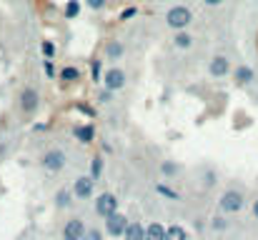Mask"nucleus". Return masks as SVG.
<instances>
[{"instance_id": "6e6552de", "label": "nucleus", "mask_w": 258, "mask_h": 240, "mask_svg": "<svg viewBox=\"0 0 258 240\" xmlns=\"http://www.w3.org/2000/svg\"><path fill=\"white\" fill-rule=\"evenodd\" d=\"M128 218L123 215V213H115V215H110L108 220H105V230H108V235H113V238H120V235H125V230H128Z\"/></svg>"}, {"instance_id": "2eb2a0df", "label": "nucleus", "mask_w": 258, "mask_h": 240, "mask_svg": "<svg viewBox=\"0 0 258 240\" xmlns=\"http://www.w3.org/2000/svg\"><path fill=\"white\" fill-rule=\"evenodd\" d=\"M73 133H76V138H78L81 143H93V140H95V130H93V125H78Z\"/></svg>"}, {"instance_id": "39448f33", "label": "nucleus", "mask_w": 258, "mask_h": 240, "mask_svg": "<svg viewBox=\"0 0 258 240\" xmlns=\"http://www.w3.org/2000/svg\"><path fill=\"white\" fill-rule=\"evenodd\" d=\"M38 108H40V95H38V90H35V88H23V93H20V110H23L25 115H35Z\"/></svg>"}, {"instance_id": "423d86ee", "label": "nucleus", "mask_w": 258, "mask_h": 240, "mask_svg": "<svg viewBox=\"0 0 258 240\" xmlns=\"http://www.w3.org/2000/svg\"><path fill=\"white\" fill-rule=\"evenodd\" d=\"M103 83H105V90H110V93L123 90V88H125V70H120V68H108L105 75H103Z\"/></svg>"}, {"instance_id": "1a4fd4ad", "label": "nucleus", "mask_w": 258, "mask_h": 240, "mask_svg": "<svg viewBox=\"0 0 258 240\" xmlns=\"http://www.w3.org/2000/svg\"><path fill=\"white\" fill-rule=\"evenodd\" d=\"M93 188H95V180H93L90 175H81V178H76V183H73V195H76L78 200H88V198L93 195Z\"/></svg>"}, {"instance_id": "c85d7f7f", "label": "nucleus", "mask_w": 258, "mask_h": 240, "mask_svg": "<svg viewBox=\"0 0 258 240\" xmlns=\"http://www.w3.org/2000/svg\"><path fill=\"white\" fill-rule=\"evenodd\" d=\"M43 70H45V73H48V75L53 78V75H55V68H53V60H48V58H45V60H43Z\"/></svg>"}, {"instance_id": "0eeeda50", "label": "nucleus", "mask_w": 258, "mask_h": 240, "mask_svg": "<svg viewBox=\"0 0 258 240\" xmlns=\"http://www.w3.org/2000/svg\"><path fill=\"white\" fill-rule=\"evenodd\" d=\"M86 223L81 218H71L63 225V240H86Z\"/></svg>"}, {"instance_id": "f03ea898", "label": "nucleus", "mask_w": 258, "mask_h": 240, "mask_svg": "<svg viewBox=\"0 0 258 240\" xmlns=\"http://www.w3.org/2000/svg\"><path fill=\"white\" fill-rule=\"evenodd\" d=\"M218 205H221V210H223L226 215L238 213V210H243V205H246V195H243L241 190H226V193L221 195Z\"/></svg>"}, {"instance_id": "4468645a", "label": "nucleus", "mask_w": 258, "mask_h": 240, "mask_svg": "<svg viewBox=\"0 0 258 240\" xmlns=\"http://www.w3.org/2000/svg\"><path fill=\"white\" fill-rule=\"evenodd\" d=\"M125 240H146V228L141 225V223H131L128 225V230H125V235H123Z\"/></svg>"}, {"instance_id": "f257e3e1", "label": "nucleus", "mask_w": 258, "mask_h": 240, "mask_svg": "<svg viewBox=\"0 0 258 240\" xmlns=\"http://www.w3.org/2000/svg\"><path fill=\"white\" fill-rule=\"evenodd\" d=\"M190 20H193V13L185 5H173L171 10L166 13V25L171 30H175V33H183L190 25Z\"/></svg>"}, {"instance_id": "7c9ffc66", "label": "nucleus", "mask_w": 258, "mask_h": 240, "mask_svg": "<svg viewBox=\"0 0 258 240\" xmlns=\"http://www.w3.org/2000/svg\"><path fill=\"white\" fill-rule=\"evenodd\" d=\"M93 78L103 80V78H100V60H93Z\"/></svg>"}, {"instance_id": "6ab92c4d", "label": "nucleus", "mask_w": 258, "mask_h": 240, "mask_svg": "<svg viewBox=\"0 0 258 240\" xmlns=\"http://www.w3.org/2000/svg\"><path fill=\"white\" fill-rule=\"evenodd\" d=\"M78 78H81V70L73 68V65H66L60 70V80H66V83H73V80H78Z\"/></svg>"}, {"instance_id": "72a5a7b5", "label": "nucleus", "mask_w": 258, "mask_h": 240, "mask_svg": "<svg viewBox=\"0 0 258 240\" xmlns=\"http://www.w3.org/2000/svg\"><path fill=\"white\" fill-rule=\"evenodd\" d=\"M253 218H256V220H258V200H256V203H253Z\"/></svg>"}, {"instance_id": "4be33fe9", "label": "nucleus", "mask_w": 258, "mask_h": 240, "mask_svg": "<svg viewBox=\"0 0 258 240\" xmlns=\"http://www.w3.org/2000/svg\"><path fill=\"white\" fill-rule=\"evenodd\" d=\"M156 190H158L161 195H166V198H171V200H178V193H175V190H171L168 185H163V183H158V185H156Z\"/></svg>"}, {"instance_id": "c756f323", "label": "nucleus", "mask_w": 258, "mask_h": 240, "mask_svg": "<svg viewBox=\"0 0 258 240\" xmlns=\"http://www.w3.org/2000/svg\"><path fill=\"white\" fill-rule=\"evenodd\" d=\"M98 100H100V103H110V100H113V93H110V90H103V93L98 95Z\"/></svg>"}, {"instance_id": "5701e85b", "label": "nucleus", "mask_w": 258, "mask_h": 240, "mask_svg": "<svg viewBox=\"0 0 258 240\" xmlns=\"http://www.w3.org/2000/svg\"><path fill=\"white\" fill-rule=\"evenodd\" d=\"M40 50H43V55L50 60V58H53V53H55V45H53L50 40H43V43H40Z\"/></svg>"}, {"instance_id": "7ed1b4c3", "label": "nucleus", "mask_w": 258, "mask_h": 240, "mask_svg": "<svg viewBox=\"0 0 258 240\" xmlns=\"http://www.w3.org/2000/svg\"><path fill=\"white\" fill-rule=\"evenodd\" d=\"M95 213H98L100 218L108 220L110 215L118 213V198H115L113 193H100L98 200H95Z\"/></svg>"}, {"instance_id": "f3484780", "label": "nucleus", "mask_w": 258, "mask_h": 240, "mask_svg": "<svg viewBox=\"0 0 258 240\" xmlns=\"http://www.w3.org/2000/svg\"><path fill=\"white\" fill-rule=\"evenodd\" d=\"M71 203H73V190L60 188V190L55 193V205H58V208H68Z\"/></svg>"}, {"instance_id": "9d476101", "label": "nucleus", "mask_w": 258, "mask_h": 240, "mask_svg": "<svg viewBox=\"0 0 258 240\" xmlns=\"http://www.w3.org/2000/svg\"><path fill=\"white\" fill-rule=\"evenodd\" d=\"M208 73H211L213 78H226V75L231 73V60H228L226 55H216V58H211V63H208Z\"/></svg>"}, {"instance_id": "412c9836", "label": "nucleus", "mask_w": 258, "mask_h": 240, "mask_svg": "<svg viewBox=\"0 0 258 240\" xmlns=\"http://www.w3.org/2000/svg\"><path fill=\"white\" fill-rule=\"evenodd\" d=\"M78 13H81V3L78 0H71L66 5V18H78Z\"/></svg>"}, {"instance_id": "2f4dec72", "label": "nucleus", "mask_w": 258, "mask_h": 240, "mask_svg": "<svg viewBox=\"0 0 258 240\" xmlns=\"http://www.w3.org/2000/svg\"><path fill=\"white\" fill-rule=\"evenodd\" d=\"M136 13H138L136 8H128V10H123V13H120V20H128V18H133Z\"/></svg>"}, {"instance_id": "ddd939ff", "label": "nucleus", "mask_w": 258, "mask_h": 240, "mask_svg": "<svg viewBox=\"0 0 258 240\" xmlns=\"http://www.w3.org/2000/svg\"><path fill=\"white\" fill-rule=\"evenodd\" d=\"M166 233H168L166 225H161V223H151V225L146 228V240H166Z\"/></svg>"}, {"instance_id": "20e7f679", "label": "nucleus", "mask_w": 258, "mask_h": 240, "mask_svg": "<svg viewBox=\"0 0 258 240\" xmlns=\"http://www.w3.org/2000/svg\"><path fill=\"white\" fill-rule=\"evenodd\" d=\"M66 153L60 150V148H53V150H48L43 160H40V165H43V170L45 173H60L63 168H66Z\"/></svg>"}, {"instance_id": "bb28decb", "label": "nucleus", "mask_w": 258, "mask_h": 240, "mask_svg": "<svg viewBox=\"0 0 258 240\" xmlns=\"http://www.w3.org/2000/svg\"><path fill=\"white\" fill-rule=\"evenodd\" d=\"M203 185H206V188H213V185H216V175H213L211 170L203 175Z\"/></svg>"}, {"instance_id": "dca6fc26", "label": "nucleus", "mask_w": 258, "mask_h": 240, "mask_svg": "<svg viewBox=\"0 0 258 240\" xmlns=\"http://www.w3.org/2000/svg\"><path fill=\"white\" fill-rule=\"evenodd\" d=\"M173 45H175V48H180V50H188V48L193 45V38H190V33H188V30H183V33H175V38H173Z\"/></svg>"}, {"instance_id": "9b49d317", "label": "nucleus", "mask_w": 258, "mask_h": 240, "mask_svg": "<svg viewBox=\"0 0 258 240\" xmlns=\"http://www.w3.org/2000/svg\"><path fill=\"white\" fill-rule=\"evenodd\" d=\"M123 53H125V48L120 45V40H108L105 43V58L108 60H118V58H123Z\"/></svg>"}, {"instance_id": "f8f14e48", "label": "nucleus", "mask_w": 258, "mask_h": 240, "mask_svg": "<svg viewBox=\"0 0 258 240\" xmlns=\"http://www.w3.org/2000/svg\"><path fill=\"white\" fill-rule=\"evenodd\" d=\"M233 80H236L238 85H248V83L253 80V68H248V65H238V68L233 70Z\"/></svg>"}, {"instance_id": "473e14b6", "label": "nucleus", "mask_w": 258, "mask_h": 240, "mask_svg": "<svg viewBox=\"0 0 258 240\" xmlns=\"http://www.w3.org/2000/svg\"><path fill=\"white\" fill-rule=\"evenodd\" d=\"M203 3H206V5H211V8H216V5H221L223 0H203Z\"/></svg>"}, {"instance_id": "cd10ccee", "label": "nucleus", "mask_w": 258, "mask_h": 240, "mask_svg": "<svg viewBox=\"0 0 258 240\" xmlns=\"http://www.w3.org/2000/svg\"><path fill=\"white\" fill-rule=\"evenodd\" d=\"M228 228V220L223 218H213V230H226Z\"/></svg>"}, {"instance_id": "a211bd4d", "label": "nucleus", "mask_w": 258, "mask_h": 240, "mask_svg": "<svg viewBox=\"0 0 258 240\" xmlns=\"http://www.w3.org/2000/svg\"><path fill=\"white\" fill-rule=\"evenodd\" d=\"M166 240H188V233H185V228H180V225H171L168 233H166Z\"/></svg>"}, {"instance_id": "a878e982", "label": "nucleus", "mask_w": 258, "mask_h": 240, "mask_svg": "<svg viewBox=\"0 0 258 240\" xmlns=\"http://www.w3.org/2000/svg\"><path fill=\"white\" fill-rule=\"evenodd\" d=\"M86 240H103V233H100L98 228H90L86 233Z\"/></svg>"}, {"instance_id": "f704fd0d", "label": "nucleus", "mask_w": 258, "mask_h": 240, "mask_svg": "<svg viewBox=\"0 0 258 240\" xmlns=\"http://www.w3.org/2000/svg\"><path fill=\"white\" fill-rule=\"evenodd\" d=\"M5 153H8V148H5V145H0V158H3Z\"/></svg>"}, {"instance_id": "aec40b11", "label": "nucleus", "mask_w": 258, "mask_h": 240, "mask_svg": "<svg viewBox=\"0 0 258 240\" xmlns=\"http://www.w3.org/2000/svg\"><path fill=\"white\" fill-rule=\"evenodd\" d=\"M100 173H103V158H100V155H95L93 163H90V178H93V180H98V178H100Z\"/></svg>"}, {"instance_id": "393cba45", "label": "nucleus", "mask_w": 258, "mask_h": 240, "mask_svg": "<svg viewBox=\"0 0 258 240\" xmlns=\"http://www.w3.org/2000/svg\"><path fill=\"white\" fill-rule=\"evenodd\" d=\"M86 5L90 10H103L105 8V0H86Z\"/></svg>"}, {"instance_id": "b1692460", "label": "nucleus", "mask_w": 258, "mask_h": 240, "mask_svg": "<svg viewBox=\"0 0 258 240\" xmlns=\"http://www.w3.org/2000/svg\"><path fill=\"white\" fill-rule=\"evenodd\" d=\"M161 173H163V175H175V173H178V165L171 163V160H166V163H161Z\"/></svg>"}]
</instances>
